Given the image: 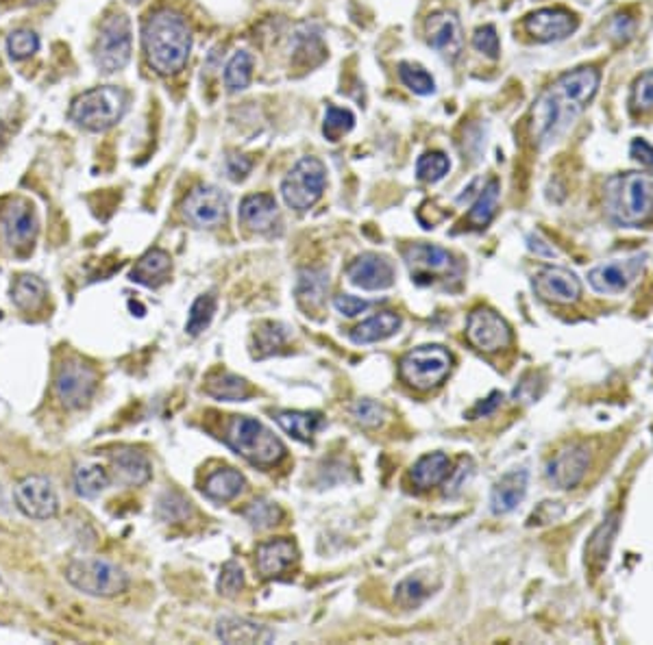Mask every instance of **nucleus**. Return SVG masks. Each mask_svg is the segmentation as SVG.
<instances>
[{
	"instance_id": "4be33fe9",
	"label": "nucleus",
	"mask_w": 653,
	"mask_h": 645,
	"mask_svg": "<svg viewBox=\"0 0 653 645\" xmlns=\"http://www.w3.org/2000/svg\"><path fill=\"white\" fill-rule=\"evenodd\" d=\"M296 559H299V548H296L292 539L282 537L257 545L255 565L263 578L282 576L296 563Z\"/></svg>"
},
{
	"instance_id": "cd10ccee",
	"label": "nucleus",
	"mask_w": 653,
	"mask_h": 645,
	"mask_svg": "<svg viewBox=\"0 0 653 645\" xmlns=\"http://www.w3.org/2000/svg\"><path fill=\"white\" fill-rule=\"evenodd\" d=\"M329 289V272L322 268H305L299 272L296 283V300L307 313L318 311L325 302Z\"/></svg>"
},
{
	"instance_id": "9b49d317",
	"label": "nucleus",
	"mask_w": 653,
	"mask_h": 645,
	"mask_svg": "<svg viewBox=\"0 0 653 645\" xmlns=\"http://www.w3.org/2000/svg\"><path fill=\"white\" fill-rule=\"evenodd\" d=\"M134 37L131 22L124 14H114L103 22L101 35L96 42V65L107 74L123 70L131 59Z\"/></svg>"
},
{
	"instance_id": "393cba45",
	"label": "nucleus",
	"mask_w": 653,
	"mask_h": 645,
	"mask_svg": "<svg viewBox=\"0 0 653 645\" xmlns=\"http://www.w3.org/2000/svg\"><path fill=\"white\" fill-rule=\"evenodd\" d=\"M216 637L223 643H271L274 632L246 617H223L216 624Z\"/></svg>"
},
{
	"instance_id": "09e8293b",
	"label": "nucleus",
	"mask_w": 653,
	"mask_h": 645,
	"mask_svg": "<svg viewBox=\"0 0 653 645\" xmlns=\"http://www.w3.org/2000/svg\"><path fill=\"white\" fill-rule=\"evenodd\" d=\"M192 513L190 502L181 498L179 494H163L162 500L157 502V515L163 522H181Z\"/></svg>"
},
{
	"instance_id": "dca6fc26",
	"label": "nucleus",
	"mask_w": 653,
	"mask_h": 645,
	"mask_svg": "<svg viewBox=\"0 0 653 645\" xmlns=\"http://www.w3.org/2000/svg\"><path fill=\"white\" fill-rule=\"evenodd\" d=\"M427 42L433 51L442 54L447 62H458L460 54L464 53V33L460 20L451 11H438L427 18L425 24Z\"/></svg>"
},
{
	"instance_id": "f257e3e1",
	"label": "nucleus",
	"mask_w": 653,
	"mask_h": 645,
	"mask_svg": "<svg viewBox=\"0 0 653 645\" xmlns=\"http://www.w3.org/2000/svg\"><path fill=\"white\" fill-rule=\"evenodd\" d=\"M597 87H599V72L595 68L567 72L551 87H547L531 109L529 126L536 146H551L567 133L586 104L592 101Z\"/></svg>"
},
{
	"instance_id": "473e14b6",
	"label": "nucleus",
	"mask_w": 653,
	"mask_h": 645,
	"mask_svg": "<svg viewBox=\"0 0 653 645\" xmlns=\"http://www.w3.org/2000/svg\"><path fill=\"white\" fill-rule=\"evenodd\" d=\"M244 489V476L233 467H223L210 474L205 484H203V494L213 502H232L242 494Z\"/></svg>"
},
{
	"instance_id": "f3484780",
	"label": "nucleus",
	"mask_w": 653,
	"mask_h": 645,
	"mask_svg": "<svg viewBox=\"0 0 653 645\" xmlns=\"http://www.w3.org/2000/svg\"><path fill=\"white\" fill-rule=\"evenodd\" d=\"M534 291L553 305H573L581 298V280L567 268L547 266L534 277Z\"/></svg>"
},
{
	"instance_id": "1a4fd4ad",
	"label": "nucleus",
	"mask_w": 653,
	"mask_h": 645,
	"mask_svg": "<svg viewBox=\"0 0 653 645\" xmlns=\"http://www.w3.org/2000/svg\"><path fill=\"white\" fill-rule=\"evenodd\" d=\"M453 357L442 346H420L401 358V378L414 389L430 391L451 374Z\"/></svg>"
},
{
	"instance_id": "2f4dec72",
	"label": "nucleus",
	"mask_w": 653,
	"mask_h": 645,
	"mask_svg": "<svg viewBox=\"0 0 653 645\" xmlns=\"http://www.w3.org/2000/svg\"><path fill=\"white\" fill-rule=\"evenodd\" d=\"M48 298V285L40 277L22 274L11 285V302L25 313H35Z\"/></svg>"
},
{
	"instance_id": "58836bf2",
	"label": "nucleus",
	"mask_w": 653,
	"mask_h": 645,
	"mask_svg": "<svg viewBox=\"0 0 653 645\" xmlns=\"http://www.w3.org/2000/svg\"><path fill=\"white\" fill-rule=\"evenodd\" d=\"M431 593V587L425 582V578L408 576L394 587V602H397L401 609H416V606L425 602Z\"/></svg>"
},
{
	"instance_id": "7ed1b4c3",
	"label": "nucleus",
	"mask_w": 653,
	"mask_h": 645,
	"mask_svg": "<svg viewBox=\"0 0 653 645\" xmlns=\"http://www.w3.org/2000/svg\"><path fill=\"white\" fill-rule=\"evenodd\" d=\"M606 211L618 224H640L653 215V176L629 172L606 185Z\"/></svg>"
},
{
	"instance_id": "a18cd8bd",
	"label": "nucleus",
	"mask_w": 653,
	"mask_h": 645,
	"mask_svg": "<svg viewBox=\"0 0 653 645\" xmlns=\"http://www.w3.org/2000/svg\"><path fill=\"white\" fill-rule=\"evenodd\" d=\"M285 341H288V328H285L283 324H266V327L255 333V346L260 348L257 357L272 355Z\"/></svg>"
},
{
	"instance_id": "423d86ee",
	"label": "nucleus",
	"mask_w": 653,
	"mask_h": 645,
	"mask_svg": "<svg viewBox=\"0 0 653 645\" xmlns=\"http://www.w3.org/2000/svg\"><path fill=\"white\" fill-rule=\"evenodd\" d=\"M65 581L92 598H116L129 589V576L105 559H76L65 567Z\"/></svg>"
},
{
	"instance_id": "e433bc0d",
	"label": "nucleus",
	"mask_w": 653,
	"mask_h": 645,
	"mask_svg": "<svg viewBox=\"0 0 653 645\" xmlns=\"http://www.w3.org/2000/svg\"><path fill=\"white\" fill-rule=\"evenodd\" d=\"M618 522L617 517H610L608 522H603L592 537L589 539V545H586V554H589V561L592 565L603 567L608 563V554H610V548L614 543V537H617Z\"/></svg>"
},
{
	"instance_id": "2eb2a0df",
	"label": "nucleus",
	"mask_w": 653,
	"mask_h": 645,
	"mask_svg": "<svg viewBox=\"0 0 653 645\" xmlns=\"http://www.w3.org/2000/svg\"><path fill=\"white\" fill-rule=\"evenodd\" d=\"M645 257L636 255L629 259H618V261L601 263L589 272V283L597 294H621L643 272Z\"/></svg>"
},
{
	"instance_id": "412c9836",
	"label": "nucleus",
	"mask_w": 653,
	"mask_h": 645,
	"mask_svg": "<svg viewBox=\"0 0 653 645\" xmlns=\"http://www.w3.org/2000/svg\"><path fill=\"white\" fill-rule=\"evenodd\" d=\"M525 29L538 42H558L578 29V18L567 9H540L525 20Z\"/></svg>"
},
{
	"instance_id": "b1692460",
	"label": "nucleus",
	"mask_w": 653,
	"mask_h": 645,
	"mask_svg": "<svg viewBox=\"0 0 653 645\" xmlns=\"http://www.w3.org/2000/svg\"><path fill=\"white\" fill-rule=\"evenodd\" d=\"M240 222L255 233H272L279 226V207L271 194H251L240 205Z\"/></svg>"
},
{
	"instance_id": "4d7b16f0",
	"label": "nucleus",
	"mask_w": 653,
	"mask_h": 645,
	"mask_svg": "<svg viewBox=\"0 0 653 645\" xmlns=\"http://www.w3.org/2000/svg\"><path fill=\"white\" fill-rule=\"evenodd\" d=\"M632 157L645 168L653 170V146L645 140H634L632 143Z\"/></svg>"
},
{
	"instance_id": "f03ea898",
	"label": "nucleus",
	"mask_w": 653,
	"mask_h": 645,
	"mask_svg": "<svg viewBox=\"0 0 653 645\" xmlns=\"http://www.w3.org/2000/svg\"><path fill=\"white\" fill-rule=\"evenodd\" d=\"M142 46L153 70L163 76L177 74L188 64L192 51L188 22L173 9L155 11L142 26Z\"/></svg>"
},
{
	"instance_id": "6e6552de",
	"label": "nucleus",
	"mask_w": 653,
	"mask_h": 645,
	"mask_svg": "<svg viewBox=\"0 0 653 645\" xmlns=\"http://www.w3.org/2000/svg\"><path fill=\"white\" fill-rule=\"evenodd\" d=\"M327 185V168L321 159L303 157L292 165L282 183L285 205L294 211H307L322 198Z\"/></svg>"
},
{
	"instance_id": "39448f33",
	"label": "nucleus",
	"mask_w": 653,
	"mask_h": 645,
	"mask_svg": "<svg viewBox=\"0 0 653 645\" xmlns=\"http://www.w3.org/2000/svg\"><path fill=\"white\" fill-rule=\"evenodd\" d=\"M224 439L240 456H244L253 465H274L285 456L283 441L274 437L271 428H266L253 417H233Z\"/></svg>"
},
{
	"instance_id": "864d4df0",
	"label": "nucleus",
	"mask_w": 653,
	"mask_h": 645,
	"mask_svg": "<svg viewBox=\"0 0 653 645\" xmlns=\"http://www.w3.org/2000/svg\"><path fill=\"white\" fill-rule=\"evenodd\" d=\"M372 302L371 300H361L358 296H349V294H340L333 298V307H336L338 313H342L344 318H355L360 313H366L371 308Z\"/></svg>"
},
{
	"instance_id": "bf43d9fd",
	"label": "nucleus",
	"mask_w": 653,
	"mask_h": 645,
	"mask_svg": "<svg viewBox=\"0 0 653 645\" xmlns=\"http://www.w3.org/2000/svg\"><path fill=\"white\" fill-rule=\"evenodd\" d=\"M501 400H503L501 391H492V394L488 396L484 402H480V405L475 406L473 417H486V415H490V413H495L497 406L501 405Z\"/></svg>"
},
{
	"instance_id": "20e7f679",
	"label": "nucleus",
	"mask_w": 653,
	"mask_h": 645,
	"mask_svg": "<svg viewBox=\"0 0 653 645\" xmlns=\"http://www.w3.org/2000/svg\"><path fill=\"white\" fill-rule=\"evenodd\" d=\"M124 112H127V92L120 90V87L105 85L76 96L73 107H70V118L81 129L101 133V131L112 129L123 118Z\"/></svg>"
},
{
	"instance_id": "6e6d98bb",
	"label": "nucleus",
	"mask_w": 653,
	"mask_h": 645,
	"mask_svg": "<svg viewBox=\"0 0 653 645\" xmlns=\"http://www.w3.org/2000/svg\"><path fill=\"white\" fill-rule=\"evenodd\" d=\"M251 168H253V161H251L249 157H244V154H232V157L227 159V172L232 181L246 179Z\"/></svg>"
},
{
	"instance_id": "a19ab883",
	"label": "nucleus",
	"mask_w": 653,
	"mask_h": 645,
	"mask_svg": "<svg viewBox=\"0 0 653 645\" xmlns=\"http://www.w3.org/2000/svg\"><path fill=\"white\" fill-rule=\"evenodd\" d=\"M244 517L251 526L257 528V531H266V528L277 526V523L282 522L283 511L279 509L277 502L266 500V498H257L255 502H251V504L246 506Z\"/></svg>"
},
{
	"instance_id": "de8ad7c7",
	"label": "nucleus",
	"mask_w": 653,
	"mask_h": 645,
	"mask_svg": "<svg viewBox=\"0 0 653 645\" xmlns=\"http://www.w3.org/2000/svg\"><path fill=\"white\" fill-rule=\"evenodd\" d=\"M218 593L227 595V598H233L244 589V570L238 561H229V563L223 565L221 576H218Z\"/></svg>"
},
{
	"instance_id": "f8f14e48",
	"label": "nucleus",
	"mask_w": 653,
	"mask_h": 645,
	"mask_svg": "<svg viewBox=\"0 0 653 645\" xmlns=\"http://www.w3.org/2000/svg\"><path fill=\"white\" fill-rule=\"evenodd\" d=\"M14 500L18 511L31 520H53L59 513V495L46 476H26L15 484Z\"/></svg>"
},
{
	"instance_id": "c85d7f7f",
	"label": "nucleus",
	"mask_w": 653,
	"mask_h": 645,
	"mask_svg": "<svg viewBox=\"0 0 653 645\" xmlns=\"http://www.w3.org/2000/svg\"><path fill=\"white\" fill-rule=\"evenodd\" d=\"M399 328H401V318L397 313L381 311L377 313V316L366 319V322L358 324V327L349 333V339L358 346H369L392 337Z\"/></svg>"
},
{
	"instance_id": "49530a36",
	"label": "nucleus",
	"mask_w": 653,
	"mask_h": 645,
	"mask_svg": "<svg viewBox=\"0 0 653 645\" xmlns=\"http://www.w3.org/2000/svg\"><path fill=\"white\" fill-rule=\"evenodd\" d=\"M351 415H353L355 422L361 424V426L377 428L381 426L383 420H386V409H383L380 402L371 398H361L351 406Z\"/></svg>"
},
{
	"instance_id": "9d476101",
	"label": "nucleus",
	"mask_w": 653,
	"mask_h": 645,
	"mask_svg": "<svg viewBox=\"0 0 653 645\" xmlns=\"http://www.w3.org/2000/svg\"><path fill=\"white\" fill-rule=\"evenodd\" d=\"M98 389V372L84 358L70 357L57 367L53 380L54 398L64 409L76 411L90 405Z\"/></svg>"
},
{
	"instance_id": "ddd939ff",
	"label": "nucleus",
	"mask_w": 653,
	"mask_h": 645,
	"mask_svg": "<svg viewBox=\"0 0 653 645\" xmlns=\"http://www.w3.org/2000/svg\"><path fill=\"white\" fill-rule=\"evenodd\" d=\"M466 337L477 350L499 352L512 344V328L497 311L488 307H477L466 322Z\"/></svg>"
},
{
	"instance_id": "4468645a",
	"label": "nucleus",
	"mask_w": 653,
	"mask_h": 645,
	"mask_svg": "<svg viewBox=\"0 0 653 645\" xmlns=\"http://www.w3.org/2000/svg\"><path fill=\"white\" fill-rule=\"evenodd\" d=\"M229 196L213 185H199L183 202L185 220L196 229H216L227 220Z\"/></svg>"
},
{
	"instance_id": "c9c22d12",
	"label": "nucleus",
	"mask_w": 653,
	"mask_h": 645,
	"mask_svg": "<svg viewBox=\"0 0 653 645\" xmlns=\"http://www.w3.org/2000/svg\"><path fill=\"white\" fill-rule=\"evenodd\" d=\"M499 194H501V185H499V181L497 179L488 181V185L480 191V196H477L473 207H470L469 215H466V222L473 226V229H486L497 213Z\"/></svg>"
},
{
	"instance_id": "a878e982",
	"label": "nucleus",
	"mask_w": 653,
	"mask_h": 645,
	"mask_svg": "<svg viewBox=\"0 0 653 645\" xmlns=\"http://www.w3.org/2000/svg\"><path fill=\"white\" fill-rule=\"evenodd\" d=\"M170 272H173V259H170L168 252L162 250V248H151L131 268L129 280L144 287H159L166 283Z\"/></svg>"
},
{
	"instance_id": "ea45409f",
	"label": "nucleus",
	"mask_w": 653,
	"mask_h": 645,
	"mask_svg": "<svg viewBox=\"0 0 653 645\" xmlns=\"http://www.w3.org/2000/svg\"><path fill=\"white\" fill-rule=\"evenodd\" d=\"M218 300L213 294H203L194 300V305L190 308L188 322H185V333L192 335V337H199V335L212 324L213 316H216Z\"/></svg>"
},
{
	"instance_id": "72a5a7b5",
	"label": "nucleus",
	"mask_w": 653,
	"mask_h": 645,
	"mask_svg": "<svg viewBox=\"0 0 653 645\" xmlns=\"http://www.w3.org/2000/svg\"><path fill=\"white\" fill-rule=\"evenodd\" d=\"M205 394L221 402H242L251 396V385L238 374L218 372L207 378Z\"/></svg>"
},
{
	"instance_id": "13d9d810",
	"label": "nucleus",
	"mask_w": 653,
	"mask_h": 645,
	"mask_svg": "<svg viewBox=\"0 0 653 645\" xmlns=\"http://www.w3.org/2000/svg\"><path fill=\"white\" fill-rule=\"evenodd\" d=\"M527 244H529V250H531V252H536V255H538V257H547V259H553V257H556V255H558V252H556V248H553L551 244H547V241H545V239H542V237H540V235H536V233H531L529 237H527Z\"/></svg>"
},
{
	"instance_id": "3c124183",
	"label": "nucleus",
	"mask_w": 653,
	"mask_h": 645,
	"mask_svg": "<svg viewBox=\"0 0 653 645\" xmlns=\"http://www.w3.org/2000/svg\"><path fill=\"white\" fill-rule=\"evenodd\" d=\"M473 46L481 54H486V57L497 59L499 57V35H497L495 26H490V24L480 26L473 35Z\"/></svg>"
},
{
	"instance_id": "7c9ffc66",
	"label": "nucleus",
	"mask_w": 653,
	"mask_h": 645,
	"mask_svg": "<svg viewBox=\"0 0 653 645\" xmlns=\"http://www.w3.org/2000/svg\"><path fill=\"white\" fill-rule=\"evenodd\" d=\"M274 420L299 441H312L318 430L325 426V417L318 411H277Z\"/></svg>"
},
{
	"instance_id": "680f3d73",
	"label": "nucleus",
	"mask_w": 653,
	"mask_h": 645,
	"mask_svg": "<svg viewBox=\"0 0 653 645\" xmlns=\"http://www.w3.org/2000/svg\"><path fill=\"white\" fill-rule=\"evenodd\" d=\"M0 584H3V578H0Z\"/></svg>"
},
{
	"instance_id": "8fccbe9b",
	"label": "nucleus",
	"mask_w": 653,
	"mask_h": 645,
	"mask_svg": "<svg viewBox=\"0 0 653 645\" xmlns=\"http://www.w3.org/2000/svg\"><path fill=\"white\" fill-rule=\"evenodd\" d=\"M37 48H40V37L33 31L20 29L7 37V51L14 59L31 57L33 53H37Z\"/></svg>"
},
{
	"instance_id": "5fc2aeb1",
	"label": "nucleus",
	"mask_w": 653,
	"mask_h": 645,
	"mask_svg": "<svg viewBox=\"0 0 653 645\" xmlns=\"http://www.w3.org/2000/svg\"><path fill=\"white\" fill-rule=\"evenodd\" d=\"M470 467H473V465H470V461L462 459V463H460V467L455 470L453 476L449 474V476H447V487H444V495H458L460 492H462L464 481L470 476V474H473Z\"/></svg>"
},
{
	"instance_id": "c03bdc74",
	"label": "nucleus",
	"mask_w": 653,
	"mask_h": 645,
	"mask_svg": "<svg viewBox=\"0 0 653 645\" xmlns=\"http://www.w3.org/2000/svg\"><path fill=\"white\" fill-rule=\"evenodd\" d=\"M399 76L405 83V87L419 93V96H427V93H433L436 90V83H433L430 72L416 64H401Z\"/></svg>"
},
{
	"instance_id": "c756f323",
	"label": "nucleus",
	"mask_w": 653,
	"mask_h": 645,
	"mask_svg": "<svg viewBox=\"0 0 653 645\" xmlns=\"http://www.w3.org/2000/svg\"><path fill=\"white\" fill-rule=\"evenodd\" d=\"M451 474V461L444 452H433V454L420 456L411 467V481L419 489H431L447 481Z\"/></svg>"
},
{
	"instance_id": "6ab92c4d",
	"label": "nucleus",
	"mask_w": 653,
	"mask_h": 645,
	"mask_svg": "<svg viewBox=\"0 0 653 645\" xmlns=\"http://www.w3.org/2000/svg\"><path fill=\"white\" fill-rule=\"evenodd\" d=\"M3 233L7 244L14 250H29L35 241L37 230H40V222H37L35 209H33L26 200H14L3 211Z\"/></svg>"
},
{
	"instance_id": "aec40b11",
	"label": "nucleus",
	"mask_w": 653,
	"mask_h": 645,
	"mask_svg": "<svg viewBox=\"0 0 653 645\" xmlns=\"http://www.w3.org/2000/svg\"><path fill=\"white\" fill-rule=\"evenodd\" d=\"M590 467V452L586 445L573 444L559 450L553 461L549 463L547 476L558 489H573L584 481Z\"/></svg>"
},
{
	"instance_id": "37998d69",
	"label": "nucleus",
	"mask_w": 653,
	"mask_h": 645,
	"mask_svg": "<svg viewBox=\"0 0 653 645\" xmlns=\"http://www.w3.org/2000/svg\"><path fill=\"white\" fill-rule=\"evenodd\" d=\"M355 124V115L349 112V109L342 107H327L325 113V124H322V133L329 142H338L340 137L347 135Z\"/></svg>"
},
{
	"instance_id": "f704fd0d",
	"label": "nucleus",
	"mask_w": 653,
	"mask_h": 645,
	"mask_svg": "<svg viewBox=\"0 0 653 645\" xmlns=\"http://www.w3.org/2000/svg\"><path fill=\"white\" fill-rule=\"evenodd\" d=\"M112 484V476L98 463H84L74 470V489L81 498H98Z\"/></svg>"
},
{
	"instance_id": "0eeeda50",
	"label": "nucleus",
	"mask_w": 653,
	"mask_h": 645,
	"mask_svg": "<svg viewBox=\"0 0 653 645\" xmlns=\"http://www.w3.org/2000/svg\"><path fill=\"white\" fill-rule=\"evenodd\" d=\"M403 261L416 285H451L460 280L462 268L449 250L433 244H410L403 250Z\"/></svg>"
},
{
	"instance_id": "a211bd4d",
	"label": "nucleus",
	"mask_w": 653,
	"mask_h": 645,
	"mask_svg": "<svg viewBox=\"0 0 653 645\" xmlns=\"http://www.w3.org/2000/svg\"><path fill=\"white\" fill-rule=\"evenodd\" d=\"M347 277L351 283L366 291H381L394 283V266L388 257L364 252L349 263Z\"/></svg>"
},
{
	"instance_id": "bb28decb",
	"label": "nucleus",
	"mask_w": 653,
	"mask_h": 645,
	"mask_svg": "<svg viewBox=\"0 0 653 645\" xmlns=\"http://www.w3.org/2000/svg\"><path fill=\"white\" fill-rule=\"evenodd\" d=\"M527 484H529V474L525 470H514L506 474V476L492 487L490 494L492 513H495V515H506V513L517 509L525 498Z\"/></svg>"
},
{
	"instance_id": "603ef678",
	"label": "nucleus",
	"mask_w": 653,
	"mask_h": 645,
	"mask_svg": "<svg viewBox=\"0 0 653 645\" xmlns=\"http://www.w3.org/2000/svg\"><path fill=\"white\" fill-rule=\"evenodd\" d=\"M632 103L636 109H640V112H649V109H653V72H647V74H643L638 81H636Z\"/></svg>"
},
{
	"instance_id": "052dcab7",
	"label": "nucleus",
	"mask_w": 653,
	"mask_h": 645,
	"mask_svg": "<svg viewBox=\"0 0 653 645\" xmlns=\"http://www.w3.org/2000/svg\"><path fill=\"white\" fill-rule=\"evenodd\" d=\"M129 3H140V0H129Z\"/></svg>"
},
{
	"instance_id": "79ce46f5",
	"label": "nucleus",
	"mask_w": 653,
	"mask_h": 645,
	"mask_svg": "<svg viewBox=\"0 0 653 645\" xmlns=\"http://www.w3.org/2000/svg\"><path fill=\"white\" fill-rule=\"evenodd\" d=\"M449 168H451V161H449L447 154L431 151L422 154L419 161H416V176H419L422 183H436V181H440L442 176L449 172Z\"/></svg>"
},
{
	"instance_id": "5701e85b",
	"label": "nucleus",
	"mask_w": 653,
	"mask_h": 645,
	"mask_svg": "<svg viewBox=\"0 0 653 645\" xmlns=\"http://www.w3.org/2000/svg\"><path fill=\"white\" fill-rule=\"evenodd\" d=\"M114 470V481L124 487H142L151 481L153 465L144 452L135 448H120L109 456Z\"/></svg>"
},
{
	"instance_id": "4c0bfd02",
	"label": "nucleus",
	"mask_w": 653,
	"mask_h": 645,
	"mask_svg": "<svg viewBox=\"0 0 653 645\" xmlns=\"http://www.w3.org/2000/svg\"><path fill=\"white\" fill-rule=\"evenodd\" d=\"M253 79V57L246 51H238L224 68V85L229 92H242Z\"/></svg>"
}]
</instances>
